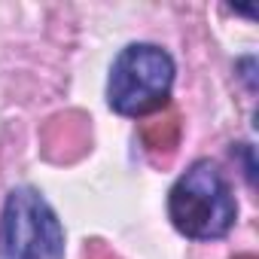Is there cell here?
I'll list each match as a JSON object with an SVG mask.
<instances>
[{
  "instance_id": "6da1fadb",
  "label": "cell",
  "mask_w": 259,
  "mask_h": 259,
  "mask_svg": "<svg viewBox=\"0 0 259 259\" xmlns=\"http://www.w3.org/2000/svg\"><path fill=\"white\" fill-rule=\"evenodd\" d=\"M168 220L189 241H220L238 220V198L210 159H195L168 192Z\"/></svg>"
},
{
  "instance_id": "3957f363",
  "label": "cell",
  "mask_w": 259,
  "mask_h": 259,
  "mask_svg": "<svg viewBox=\"0 0 259 259\" xmlns=\"http://www.w3.org/2000/svg\"><path fill=\"white\" fill-rule=\"evenodd\" d=\"M0 259H64V226L46 195L13 186L0 210Z\"/></svg>"
},
{
  "instance_id": "7a4b0ae2",
  "label": "cell",
  "mask_w": 259,
  "mask_h": 259,
  "mask_svg": "<svg viewBox=\"0 0 259 259\" xmlns=\"http://www.w3.org/2000/svg\"><path fill=\"white\" fill-rule=\"evenodd\" d=\"M177 64L159 43H128L116 52L107 76V107L125 119H144L168 107Z\"/></svg>"
}]
</instances>
